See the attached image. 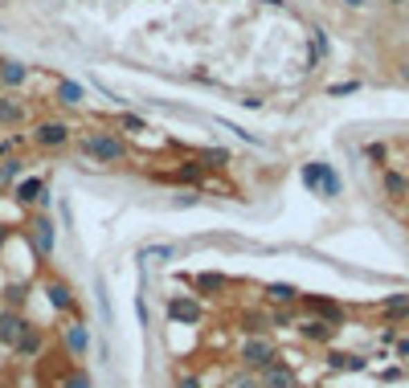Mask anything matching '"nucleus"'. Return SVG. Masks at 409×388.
I'll use <instances>...</instances> for the list:
<instances>
[{"mask_svg":"<svg viewBox=\"0 0 409 388\" xmlns=\"http://www.w3.org/2000/svg\"><path fill=\"white\" fill-rule=\"evenodd\" d=\"M78 147H82V156H87L91 164H123V160L131 156V143H127L119 131H87V135L78 139Z\"/></svg>","mask_w":409,"mask_h":388,"instance_id":"obj_1","label":"nucleus"},{"mask_svg":"<svg viewBox=\"0 0 409 388\" xmlns=\"http://www.w3.org/2000/svg\"><path fill=\"white\" fill-rule=\"evenodd\" d=\"M70 139H74V127H70L66 119H37L33 131H29V143L42 147V151H57V147H66Z\"/></svg>","mask_w":409,"mask_h":388,"instance_id":"obj_2","label":"nucleus"},{"mask_svg":"<svg viewBox=\"0 0 409 388\" xmlns=\"http://www.w3.org/2000/svg\"><path fill=\"white\" fill-rule=\"evenodd\" d=\"M12 201L17 205H25V209H33V205H42V209H49V184L46 176H21L17 184H12Z\"/></svg>","mask_w":409,"mask_h":388,"instance_id":"obj_3","label":"nucleus"},{"mask_svg":"<svg viewBox=\"0 0 409 388\" xmlns=\"http://www.w3.org/2000/svg\"><path fill=\"white\" fill-rule=\"evenodd\" d=\"M303 184L311 188V192H319V196H340V176H336V168L331 164H303Z\"/></svg>","mask_w":409,"mask_h":388,"instance_id":"obj_4","label":"nucleus"},{"mask_svg":"<svg viewBox=\"0 0 409 388\" xmlns=\"http://www.w3.org/2000/svg\"><path fill=\"white\" fill-rule=\"evenodd\" d=\"M164 315H168L172 323L192 327V323H201V319H205V306H201V299H192V295H172V299L164 302Z\"/></svg>","mask_w":409,"mask_h":388,"instance_id":"obj_5","label":"nucleus"},{"mask_svg":"<svg viewBox=\"0 0 409 388\" xmlns=\"http://www.w3.org/2000/svg\"><path fill=\"white\" fill-rule=\"evenodd\" d=\"M237 360L246 364V368H254V372H262V368H271L274 364V344L271 340H262V335H250L242 351H237Z\"/></svg>","mask_w":409,"mask_h":388,"instance_id":"obj_6","label":"nucleus"},{"mask_svg":"<svg viewBox=\"0 0 409 388\" xmlns=\"http://www.w3.org/2000/svg\"><path fill=\"white\" fill-rule=\"evenodd\" d=\"M29 78H33V70L21 62V57H0V90H25L29 86Z\"/></svg>","mask_w":409,"mask_h":388,"instance_id":"obj_7","label":"nucleus"},{"mask_svg":"<svg viewBox=\"0 0 409 388\" xmlns=\"http://www.w3.org/2000/svg\"><path fill=\"white\" fill-rule=\"evenodd\" d=\"M29 123V107L25 98H17L12 90H0V127H25Z\"/></svg>","mask_w":409,"mask_h":388,"instance_id":"obj_8","label":"nucleus"},{"mask_svg":"<svg viewBox=\"0 0 409 388\" xmlns=\"http://www.w3.org/2000/svg\"><path fill=\"white\" fill-rule=\"evenodd\" d=\"M168 180H172V184H184V188H197V192H201V188H205V180H209V172H205V164H201L197 156H188V160H181V164H176V168L168 172Z\"/></svg>","mask_w":409,"mask_h":388,"instance_id":"obj_9","label":"nucleus"},{"mask_svg":"<svg viewBox=\"0 0 409 388\" xmlns=\"http://www.w3.org/2000/svg\"><path fill=\"white\" fill-rule=\"evenodd\" d=\"M53 246H57V225L42 213L37 221H33V250H37L42 258H49V254H53Z\"/></svg>","mask_w":409,"mask_h":388,"instance_id":"obj_10","label":"nucleus"},{"mask_svg":"<svg viewBox=\"0 0 409 388\" xmlns=\"http://www.w3.org/2000/svg\"><path fill=\"white\" fill-rule=\"evenodd\" d=\"M53 102H57V107H82V102H87V86L74 82V78H66V82L53 86Z\"/></svg>","mask_w":409,"mask_h":388,"instance_id":"obj_11","label":"nucleus"},{"mask_svg":"<svg viewBox=\"0 0 409 388\" xmlns=\"http://www.w3.org/2000/svg\"><path fill=\"white\" fill-rule=\"evenodd\" d=\"M192 290L197 295H226L229 278L226 274H213V270H201V274H192Z\"/></svg>","mask_w":409,"mask_h":388,"instance_id":"obj_12","label":"nucleus"},{"mask_svg":"<svg viewBox=\"0 0 409 388\" xmlns=\"http://www.w3.org/2000/svg\"><path fill=\"white\" fill-rule=\"evenodd\" d=\"M21 331H25V319L8 306V311H0V344L12 347L17 340H21Z\"/></svg>","mask_w":409,"mask_h":388,"instance_id":"obj_13","label":"nucleus"},{"mask_svg":"<svg viewBox=\"0 0 409 388\" xmlns=\"http://www.w3.org/2000/svg\"><path fill=\"white\" fill-rule=\"evenodd\" d=\"M66 351L70 355H87L91 351V331H87V323H74V327H66Z\"/></svg>","mask_w":409,"mask_h":388,"instance_id":"obj_14","label":"nucleus"},{"mask_svg":"<svg viewBox=\"0 0 409 388\" xmlns=\"http://www.w3.org/2000/svg\"><path fill=\"white\" fill-rule=\"evenodd\" d=\"M197 160L205 164V172H226L229 164H233V156H229L226 147H201Z\"/></svg>","mask_w":409,"mask_h":388,"instance_id":"obj_15","label":"nucleus"},{"mask_svg":"<svg viewBox=\"0 0 409 388\" xmlns=\"http://www.w3.org/2000/svg\"><path fill=\"white\" fill-rule=\"evenodd\" d=\"M25 176V156H4L0 160V188H12Z\"/></svg>","mask_w":409,"mask_h":388,"instance_id":"obj_16","label":"nucleus"},{"mask_svg":"<svg viewBox=\"0 0 409 388\" xmlns=\"http://www.w3.org/2000/svg\"><path fill=\"white\" fill-rule=\"evenodd\" d=\"M46 295H49V306H53V311H74V290H70L66 282H49Z\"/></svg>","mask_w":409,"mask_h":388,"instance_id":"obj_17","label":"nucleus"},{"mask_svg":"<svg viewBox=\"0 0 409 388\" xmlns=\"http://www.w3.org/2000/svg\"><path fill=\"white\" fill-rule=\"evenodd\" d=\"M42 344H46V335H42V331H37V327H29V323H25V331H21V340H17V351H21V355H37V351H42Z\"/></svg>","mask_w":409,"mask_h":388,"instance_id":"obj_18","label":"nucleus"},{"mask_svg":"<svg viewBox=\"0 0 409 388\" xmlns=\"http://www.w3.org/2000/svg\"><path fill=\"white\" fill-rule=\"evenodd\" d=\"M262 388H295V376L282 364H271V368H262Z\"/></svg>","mask_w":409,"mask_h":388,"instance_id":"obj_19","label":"nucleus"},{"mask_svg":"<svg viewBox=\"0 0 409 388\" xmlns=\"http://www.w3.org/2000/svg\"><path fill=\"white\" fill-rule=\"evenodd\" d=\"M299 299L307 302V306H311L316 315H323V323H340V319H344L336 302H327V299H316V295H299Z\"/></svg>","mask_w":409,"mask_h":388,"instance_id":"obj_20","label":"nucleus"},{"mask_svg":"<svg viewBox=\"0 0 409 388\" xmlns=\"http://www.w3.org/2000/svg\"><path fill=\"white\" fill-rule=\"evenodd\" d=\"M266 299L287 306V302H299V290H295V286H287V282H271V286H266Z\"/></svg>","mask_w":409,"mask_h":388,"instance_id":"obj_21","label":"nucleus"},{"mask_svg":"<svg viewBox=\"0 0 409 388\" xmlns=\"http://www.w3.org/2000/svg\"><path fill=\"white\" fill-rule=\"evenodd\" d=\"M303 335H307V340H316V344H323V340H331V335H336V327H331V323H307V327H303Z\"/></svg>","mask_w":409,"mask_h":388,"instance_id":"obj_22","label":"nucleus"},{"mask_svg":"<svg viewBox=\"0 0 409 388\" xmlns=\"http://www.w3.org/2000/svg\"><path fill=\"white\" fill-rule=\"evenodd\" d=\"M385 192H389V196H406L409 180L406 176H397V172H385Z\"/></svg>","mask_w":409,"mask_h":388,"instance_id":"obj_23","label":"nucleus"},{"mask_svg":"<svg viewBox=\"0 0 409 388\" xmlns=\"http://www.w3.org/2000/svg\"><path fill=\"white\" fill-rule=\"evenodd\" d=\"M119 127L127 131V135H143V131H147V123H143L139 115H131V111H123V115H119Z\"/></svg>","mask_w":409,"mask_h":388,"instance_id":"obj_24","label":"nucleus"},{"mask_svg":"<svg viewBox=\"0 0 409 388\" xmlns=\"http://www.w3.org/2000/svg\"><path fill=\"white\" fill-rule=\"evenodd\" d=\"M94 302H98V311H102V323H111V299H107V286H102V278L94 282Z\"/></svg>","mask_w":409,"mask_h":388,"instance_id":"obj_25","label":"nucleus"},{"mask_svg":"<svg viewBox=\"0 0 409 388\" xmlns=\"http://www.w3.org/2000/svg\"><path fill=\"white\" fill-rule=\"evenodd\" d=\"M143 258H160V261H176V246H147Z\"/></svg>","mask_w":409,"mask_h":388,"instance_id":"obj_26","label":"nucleus"},{"mask_svg":"<svg viewBox=\"0 0 409 388\" xmlns=\"http://www.w3.org/2000/svg\"><path fill=\"white\" fill-rule=\"evenodd\" d=\"M4 156H21V139H17V135L0 139V160H4Z\"/></svg>","mask_w":409,"mask_h":388,"instance_id":"obj_27","label":"nucleus"},{"mask_svg":"<svg viewBox=\"0 0 409 388\" xmlns=\"http://www.w3.org/2000/svg\"><path fill=\"white\" fill-rule=\"evenodd\" d=\"M197 201H201V192H197V188H188V192H181V196H176V205H181V209L197 205Z\"/></svg>","mask_w":409,"mask_h":388,"instance_id":"obj_28","label":"nucleus"},{"mask_svg":"<svg viewBox=\"0 0 409 388\" xmlns=\"http://www.w3.org/2000/svg\"><path fill=\"white\" fill-rule=\"evenodd\" d=\"M364 156H368V160H376V164H381V160H385V143H368V147H364Z\"/></svg>","mask_w":409,"mask_h":388,"instance_id":"obj_29","label":"nucleus"},{"mask_svg":"<svg viewBox=\"0 0 409 388\" xmlns=\"http://www.w3.org/2000/svg\"><path fill=\"white\" fill-rule=\"evenodd\" d=\"M66 388H91V376H87V372H74V376L66 380Z\"/></svg>","mask_w":409,"mask_h":388,"instance_id":"obj_30","label":"nucleus"},{"mask_svg":"<svg viewBox=\"0 0 409 388\" xmlns=\"http://www.w3.org/2000/svg\"><path fill=\"white\" fill-rule=\"evenodd\" d=\"M4 295H8V306H12V311H17V306H21V299H25V290H21V286H8V290H4Z\"/></svg>","mask_w":409,"mask_h":388,"instance_id":"obj_31","label":"nucleus"},{"mask_svg":"<svg viewBox=\"0 0 409 388\" xmlns=\"http://www.w3.org/2000/svg\"><path fill=\"white\" fill-rule=\"evenodd\" d=\"M176 388H201V376H181V385Z\"/></svg>","mask_w":409,"mask_h":388,"instance_id":"obj_32","label":"nucleus"},{"mask_svg":"<svg viewBox=\"0 0 409 388\" xmlns=\"http://www.w3.org/2000/svg\"><path fill=\"white\" fill-rule=\"evenodd\" d=\"M356 90V82H340V86H331V94H352Z\"/></svg>","mask_w":409,"mask_h":388,"instance_id":"obj_33","label":"nucleus"},{"mask_svg":"<svg viewBox=\"0 0 409 388\" xmlns=\"http://www.w3.org/2000/svg\"><path fill=\"white\" fill-rule=\"evenodd\" d=\"M229 388H254V380H246V376H237V380H229Z\"/></svg>","mask_w":409,"mask_h":388,"instance_id":"obj_34","label":"nucleus"},{"mask_svg":"<svg viewBox=\"0 0 409 388\" xmlns=\"http://www.w3.org/2000/svg\"><path fill=\"white\" fill-rule=\"evenodd\" d=\"M344 4H348V8H364V4H368V0H344Z\"/></svg>","mask_w":409,"mask_h":388,"instance_id":"obj_35","label":"nucleus"}]
</instances>
